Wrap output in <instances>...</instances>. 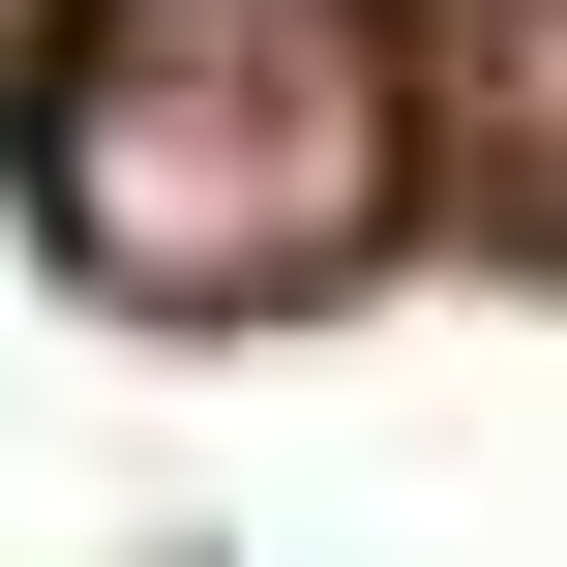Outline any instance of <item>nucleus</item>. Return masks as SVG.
Wrapping results in <instances>:
<instances>
[{"instance_id":"obj_1","label":"nucleus","mask_w":567,"mask_h":567,"mask_svg":"<svg viewBox=\"0 0 567 567\" xmlns=\"http://www.w3.org/2000/svg\"><path fill=\"white\" fill-rule=\"evenodd\" d=\"M419 209V30L389 0H60L30 60V239L150 329H299Z\"/></svg>"}]
</instances>
